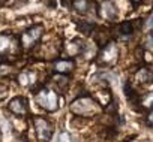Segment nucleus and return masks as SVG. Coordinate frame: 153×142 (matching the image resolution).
<instances>
[{"label":"nucleus","instance_id":"nucleus-1","mask_svg":"<svg viewBox=\"0 0 153 142\" xmlns=\"http://www.w3.org/2000/svg\"><path fill=\"white\" fill-rule=\"evenodd\" d=\"M35 99H36V103L48 112L59 109V94L48 87H42L41 90H38Z\"/></svg>","mask_w":153,"mask_h":142},{"label":"nucleus","instance_id":"nucleus-2","mask_svg":"<svg viewBox=\"0 0 153 142\" xmlns=\"http://www.w3.org/2000/svg\"><path fill=\"white\" fill-rule=\"evenodd\" d=\"M71 111L75 112L76 115H81V117H90L93 114L98 112V105L92 97H80L76 99L75 102L71 103Z\"/></svg>","mask_w":153,"mask_h":142},{"label":"nucleus","instance_id":"nucleus-3","mask_svg":"<svg viewBox=\"0 0 153 142\" xmlns=\"http://www.w3.org/2000/svg\"><path fill=\"white\" fill-rule=\"evenodd\" d=\"M44 32H45V27L42 24H35V26L29 27L26 32L21 33V36L18 39L20 40V45L23 48H33L41 40Z\"/></svg>","mask_w":153,"mask_h":142},{"label":"nucleus","instance_id":"nucleus-4","mask_svg":"<svg viewBox=\"0 0 153 142\" xmlns=\"http://www.w3.org/2000/svg\"><path fill=\"white\" fill-rule=\"evenodd\" d=\"M33 127H35V133H36V136L41 142H50L54 129H53V124L47 118L35 117L33 118Z\"/></svg>","mask_w":153,"mask_h":142},{"label":"nucleus","instance_id":"nucleus-5","mask_svg":"<svg viewBox=\"0 0 153 142\" xmlns=\"http://www.w3.org/2000/svg\"><path fill=\"white\" fill-rule=\"evenodd\" d=\"M98 11H99V17L105 21H116L119 17V9L111 0H102Z\"/></svg>","mask_w":153,"mask_h":142},{"label":"nucleus","instance_id":"nucleus-6","mask_svg":"<svg viewBox=\"0 0 153 142\" xmlns=\"http://www.w3.org/2000/svg\"><path fill=\"white\" fill-rule=\"evenodd\" d=\"M119 58V48L114 42H108L102 46V51L99 54V60L104 64H113Z\"/></svg>","mask_w":153,"mask_h":142},{"label":"nucleus","instance_id":"nucleus-7","mask_svg":"<svg viewBox=\"0 0 153 142\" xmlns=\"http://www.w3.org/2000/svg\"><path fill=\"white\" fill-rule=\"evenodd\" d=\"M9 111L17 115V117H21V115H26L29 112V102L24 96H15L11 99L9 102Z\"/></svg>","mask_w":153,"mask_h":142},{"label":"nucleus","instance_id":"nucleus-8","mask_svg":"<svg viewBox=\"0 0 153 142\" xmlns=\"http://www.w3.org/2000/svg\"><path fill=\"white\" fill-rule=\"evenodd\" d=\"M135 32V27H134V21H123L120 23L117 27H116V33H117V38L126 40L129 38H132Z\"/></svg>","mask_w":153,"mask_h":142},{"label":"nucleus","instance_id":"nucleus-9","mask_svg":"<svg viewBox=\"0 0 153 142\" xmlns=\"http://www.w3.org/2000/svg\"><path fill=\"white\" fill-rule=\"evenodd\" d=\"M75 69V61L74 60H68V58H62V60H56L54 61V70L60 75H66L71 74Z\"/></svg>","mask_w":153,"mask_h":142},{"label":"nucleus","instance_id":"nucleus-10","mask_svg":"<svg viewBox=\"0 0 153 142\" xmlns=\"http://www.w3.org/2000/svg\"><path fill=\"white\" fill-rule=\"evenodd\" d=\"M14 48V39L8 33L0 35V57H8Z\"/></svg>","mask_w":153,"mask_h":142},{"label":"nucleus","instance_id":"nucleus-11","mask_svg":"<svg viewBox=\"0 0 153 142\" xmlns=\"http://www.w3.org/2000/svg\"><path fill=\"white\" fill-rule=\"evenodd\" d=\"M84 48H86V46H84L83 40H80V39H72V40H69V42L66 43V46H65L68 55H71V57L80 55V54L84 51Z\"/></svg>","mask_w":153,"mask_h":142},{"label":"nucleus","instance_id":"nucleus-12","mask_svg":"<svg viewBox=\"0 0 153 142\" xmlns=\"http://www.w3.org/2000/svg\"><path fill=\"white\" fill-rule=\"evenodd\" d=\"M123 90H125V94H126L128 102H129L134 108H135V106H140V97H141V94H138V91L131 85V82H129V81L125 84Z\"/></svg>","mask_w":153,"mask_h":142},{"label":"nucleus","instance_id":"nucleus-13","mask_svg":"<svg viewBox=\"0 0 153 142\" xmlns=\"http://www.w3.org/2000/svg\"><path fill=\"white\" fill-rule=\"evenodd\" d=\"M36 82V72L33 70H23L18 75V84L21 87H32Z\"/></svg>","mask_w":153,"mask_h":142},{"label":"nucleus","instance_id":"nucleus-14","mask_svg":"<svg viewBox=\"0 0 153 142\" xmlns=\"http://www.w3.org/2000/svg\"><path fill=\"white\" fill-rule=\"evenodd\" d=\"M135 77H137V81L141 84H152L153 82V72L147 67H141Z\"/></svg>","mask_w":153,"mask_h":142},{"label":"nucleus","instance_id":"nucleus-15","mask_svg":"<svg viewBox=\"0 0 153 142\" xmlns=\"http://www.w3.org/2000/svg\"><path fill=\"white\" fill-rule=\"evenodd\" d=\"M71 6L75 12H78V14H87L89 9H90V2L89 0H72L71 2Z\"/></svg>","mask_w":153,"mask_h":142},{"label":"nucleus","instance_id":"nucleus-16","mask_svg":"<svg viewBox=\"0 0 153 142\" xmlns=\"http://www.w3.org/2000/svg\"><path fill=\"white\" fill-rule=\"evenodd\" d=\"M140 106H143V109L153 111V91L146 93L140 97Z\"/></svg>","mask_w":153,"mask_h":142},{"label":"nucleus","instance_id":"nucleus-17","mask_svg":"<svg viewBox=\"0 0 153 142\" xmlns=\"http://www.w3.org/2000/svg\"><path fill=\"white\" fill-rule=\"evenodd\" d=\"M76 27H78V30H80L81 33H84V35H90V33H92V30H93V27H95V24L83 21L81 24H76Z\"/></svg>","mask_w":153,"mask_h":142},{"label":"nucleus","instance_id":"nucleus-18","mask_svg":"<svg viewBox=\"0 0 153 142\" xmlns=\"http://www.w3.org/2000/svg\"><path fill=\"white\" fill-rule=\"evenodd\" d=\"M8 96H9V85L0 82V102L5 100Z\"/></svg>","mask_w":153,"mask_h":142},{"label":"nucleus","instance_id":"nucleus-19","mask_svg":"<svg viewBox=\"0 0 153 142\" xmlns=\"http://www.w3.org/2000/svg\"><path fill=\"white\" fill-rule=\"evenodd\" d=\"M59 142H72L69 132H62V133L59 135Z\"/></svg>","mask_w":153,"mask_h":142},{"label":"nucleus","instance_id":"nucleus-20","mask_svg":"<svg viewBox=\"0 0 153 142\" xmlns=\"http://www.w3.org/2000/svg\"><path fill=\"white\" fill-rule=\"evenodd\" d=\"M144 46H147V48H152V46H153V32H152V33H149V35L146 36Z\"/></svg>","mask_w":153,"mask_h":142},{"label":"nucleus","instance_id":"nucleus-21","mask_svg":"<svg viewBox=\"0 0 153 142\" xmlns=\"http://www.w3.org/2000/svg\"><path fill=\"white\" fill-rule=\"evenodd\" d=\"M146 123H147L149 127H153V111L149 112V115H147V118H146Z\"/></svg>","mask_w":153,"mask_h":142},{"label":"nucleus","instance_id":"nucleus-22","mask_svg":"<svg viewBox=\"0 0 153 142\" xmlns=\"http://www.w3.org/2000/svg\"><path fill=\"white\" fill-rule=\"evenodd\" d=\"M129 2H131L132 8H135V9H137V8H138V6H140L143 2H144V0H129Z\"/></svg>","mask_w":153,"mask_h":142},{"label":"nucleus","instance_id":"nucleus-23","mask_svg":"<svg viewBox=\"0 0 153 142\" xmlns=\"http://www.w3.org/2000/svg\"><path fill=\"white\" fill-rule=\"evenodd\" d=\"M146 29H147V30H152V29H153V15H152V17H150V18L147 20V24H146Z\"/></svg>","mask_w":153,"mask_h":142},{"label":"nucleus","instance_id":"nucleus-24","mask_svg":"<svg viewBox=\"0 0 153 142\" xmlns=\"http://www.w3.org/2000/svg\"><path fill=\"white\" fill-rule=\"evenodd\" d=\"M6 2V0H0V5H2V3H5Z\"/></svg>","mask_w":153,"mask_h":142}]
</instances>
